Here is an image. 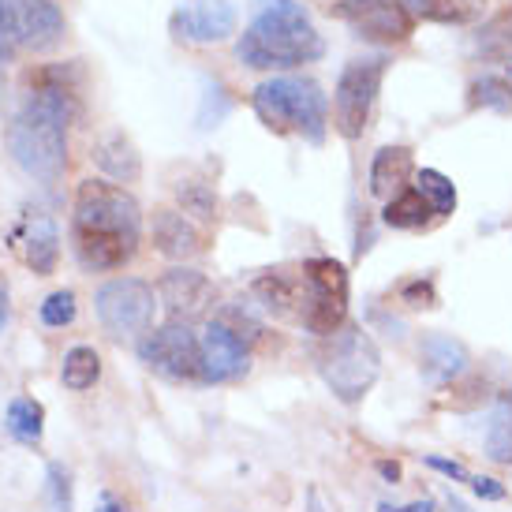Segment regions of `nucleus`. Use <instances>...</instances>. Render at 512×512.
I'll return each mask as SVG.
<instances>
[{"mask_svg": "<svg viewBox=\"0 0 512 512\" xmlns=\"http://www.w3.org/2000/svg\"><path fill=\"white\" fill-rule=\"evenodd\" d=\"M75 116V86L68 83V72L49 68L30 79V90L23 98V109L8 124V150L15 165L42 180L57 184L68 169V124Z\"/></svg>", "mask_w": 512, "mask_h": 512, "instance_id": "1", "label": "nucleus"}, {"mask_svg": "<svg viewBox=\"0 0 512 512\" xmlns=\"http://www.w3.org/2000/svg\"><path fill=\"white\" fill-rule=\"evenodd\" d=\"M143 240V210L124 187L83 180L75 191L72 243L86 270H120L135 258Z\"/></svg>", "mask_w": 512, "mask_h": 512, "instance_id": "2", "label": "nucleus"}, {"mask_svg": "<svg viewBox=\"0 0 512 512\" xmlns=\"http://www.w3.org/2000/svg\"><path fill=\"white\" fill-rule=\"evenodd\" d=\"M251 27L236 42V57L255 72H288L299 64H314L326 53L322 34L314 30L311 15L296 0H258Z\"/></svg>", "mask_w": 512, "mask_h": 512, "instance_id": "3", "label": "nucleus"}, {"mask_svg": "<svg viewBox=\"0 0 512 512\" xmlns=\"http://www.w3.org/2000/svg\"><path fill=\"white\" fill-rule=\"evenodd\" d=\"M255 116L277 135H303L307 143H326L329 101L322 86L303 75H273L251 94Z\"/></svg>", "mask_w": 512, "mask_h": 512, "instance_id": "4", "label": "nucleus"}, {"mask_svg": "<svg viewBox=\"0 0 512 512\" xmlns=\"http://www.w3.org/2000/svg\"><path fill=\"white\" fill-rule=\"evenodd\" d=\"M318 370L341 404H359L370 393V385L378 382L382 356L367 329L344 322L333 337H326V348L318 352Z\"/></svg>", "mask_w": 512, "mask_h": 512, "instance_id": "5", "label": "nucleus"}, {"mask_svg": "<svg viewBox=\"0 0 512 512\" xmlns=\"http://www.w3.org/2000/svg\"><path fill=\"white\" fill-rule=\"evenodd\" d=\"M299 322L314 337H333L348 322V270L337 258H307L299 270Z\"/></svg>", "mask_w": 512, "mask_h": 512, "instance_id": "6", "label": "nucleus"}, {"mask_svg": "<svg viewBox=\"0 0 512 512\" xmlns=\"http://www.w3.org/2000/svg\"><path fill=\"white\" fill-rule=\"evenodd\" d=\"M385 79V57H359L344 64L337 90H333V128L341 131V139L356 143L370 124L374 101Z\"/></svg>", "mask_w": 512, "mask_h": 512, "instance_id": "7", "label": "nucleus"}, {"mask_svg": "<svg viewBox=\"0 0 512 512\" xmlns=\"http://www.w3.org/2000/svg\"><path fill=\"white\" fill-rule=\"evenodd\" d=\"M94 311L109 337H143L154 329L157 296L139 277H113L94 292Z\"/></svg>", "mask_w": 512, "mask_h": 512, "instance_id": "8", "label": "nucleus"}, {"mask_svg": "<svg viewBox=\"0 0 512 512\" xmlns=\"http://www.w3.org/2000/svg\"><path fill=\"white\" fill-rule=\"evenodd\" d=\"M139 359L172 382H202V348L191 322H169L146 333L139 341Z\"/></svg>", "mask_w": 512, "mask_h": 512, "instance_id": "9", "label": "nucleus"}, {"mask_svg": "<svg viewBox=\"0 0 512 512\" xmlns=\"http://www.w3.org/2000/svg\"><path fill=\"white\" fill-rule=\"evenodd\" d=\"M333 12L356 30V38L374 45H404L415 34V15L404 0H341Z\"/></svg>", "mask_w": 512, "mask_h": 512, "instance_id": "10", "label": "nucleus"}, {"mask_svg": "<svg viewBox=\"0 0 512 512\" xmlns=\"http://www.w3.org/2000/svg\"><path fill=\"white\" fill-rule=\"evenodd\" d=\"M0 12L15 49L53 53L64 42V12L57 0H0Z\"/></svg>", "mask_w": 512, "mask_h": 512, "instance_id": "11", "label": "nucleus"}, {"mask_svg": "<svg viewBox=\"0 0 512 512\" xmlns=\"http://www.w3.org/2000/svg\"><path fill=\"white\" fill-rule=\"evenodd\" d=\"M172 34L195 45L225 42L236 34V8L232 0H187L172 12Z\"/></svg>", "mask_w": 512, "mask_h": 512, "instance_id": "12", "label": "nucleus"}, {"mask_svg": "<svg viewBox=\"0 0 512 512\" xmlns=\"http://www.w3.org/2000/svg\"><path fill=\"white\" fill-rule=\"evenodd\" d=\"M199 348H202V382H232L247 374L251 367V356H247V341H240L228 326H221L217 318L206 322V329L199 333Z\"/></svg>", "mask_w": 512, "mask_h": 512, "instance_id": "13", "label": "nucleus"}, {"mask_svg": "<svg viewBox=\"0 0 512 512\" xmlns=\"http://www.w3.org/2000/svg\"><path fill=\"white\" fill-rule=\"evenodd\" d=\"M157 299L165 303L172 322H195L214 303V285L206 273L191 270V266H172L157 281Z\"/></svg>", "mask_w": 512, "mask_h": 512, "instance_id": "14", "label": "nucleus"}, {"mask_svg": "<svg viewBox=\"0 0 512 512\" xmlns=\"http://www.w3.org/2000/svg\"><path fill=\"white\" fill-rule=\"evenodd\" d=\"M154 247L165 258H195L202 251V232L184 210H157L154 214Z\"/></svg>", "mask_w": 512, "mask_h": 512, "instance_id": "15", "label": "nucleus"}, {"mask_svg": "<svg viewBox=\"0 0 512 512\" xmlns=\"http://www.w3.org/2000/svg\"><path fill=\"white\" fill-rule=\"evenodd\" d=\"M419 359H423V374L427 382L445 385L460 378L468 370V348L449 337V333H427L423 344H419Z\"/></svg>", "mask_w": 512, "mask_h": 512, "instance_id": "16", "label": "nucleus"}, {"mask_svg": "<svg viewBox=\"0 0 512 512\" xmlns=\"http://www.w3.org/2000/svg\"><path fill=\"white\" fill-rule=\"evenodd\" d=\"M94 165L116 184H135L143 176V154L124 131H105L94 143Z\"/></svg>", "mask_w": 512, "mask_h": 512, "instance_id": "17", "label": "nucleus"}, {"mask_svg": "<svg viewBox=\"0 0 512 512\" xmlns=\"http://www.w3.org/2000/svg\"><path fill=\"white\" fill-rule=\"evenodd\" d=\"M412 150L408 146H382L378 154H374V161H370V195L374 199H393V195H400L404 187H408V180H412Z\"/></svg>", "mask_w": 512, "mask_h": 512, "instance_id": "18", "label": "nucleus"}, {"mask_svg": "<svg viewBox=\"0 0 512 512\" xmlns=\"http://www.w3.org/2000/svg\"><path fill=\"white\" fill-rule=\"evenodd\" d=\"M415 19L441 23V27H468L479 23L490 0H404Z\"/></svg>", "mask_w": 512, "mask_h": 512, "instance_id": "19", "label": "nucleus"}, {"mask_svg": "<svg viewBox=\"0 0 512 512\" xmlns=\"http://www.w3.org/2000/svg\"><path fill=\"white\" fill-rule=\"evenodd\" d=\"M23 258H27V266L38 277L57 270V258H60V232L57 225L49 221L45 214L30 217L27 225V240H23Z\"/></svg>", "mask_w": 512, "mask_h": 512, "instance_id": "20", "label": "nucleus"}, {"mask_svg": "<svg viewBox=\"0 0 512 512\" xmlns=\"http://www.w3.org/2000/svg\"><path fill=\"white\" fill-rule=\"evenodd\" d=\"M255 299L277 318H299V296H303V285L292 281L288 273H262L255 285H251Z\"/></svg>", "mask_w": 512, "mask_h": 512, "instance_id": "21", "label": "nucleus"}, {"mask_svg": "<svg viewBox=\"0 0 512 512\" xmlns=\"http://www.w3.org/2000/svg\"><path fill=\"white\" fill-rule=\"evenodd\" d=\"M434 206H430V199L419 191V187H404L400 195H393V199L385 202L382 210V221L389 228H404V232H412V228H427L430 221H434Z\"/></svg>", "mask_w": 512, "mask_h": 512, "instance_id": "22", "label": "nucleus"}, {"mask_svg": "<svg viewBox=\"0 0 512 512\" xmlns=\"http://www.w3.org/2000/svg\"><path fill=\"white\" fill-rule=\"evenodd\" d=\"M101 378V356L90 348V344H75L64 352V363H60V382L72 393H86L94 389V382Z\"/></svg>", "mask_w": 512, "mask_h": 512, "instance_id": "23", "label": "nucleus"}, {"mask_svg": "<svg viewBox=\"0 0 512 512\" xmlns=\"http://www.w3.org/2000/svg\"><path fill=\"white\" fill-rule=\"evenodd\" d=\"M4 423H8V434L23 445H34L42 441L45 434V408L34 397H15L4 412Z\"/></svg>", "mask_w": 512, "mask_h": 512, "instance_id": "24", "label": "nucleus"}, {"mask_svg": "<svg viewBox=\"0 0 512 512\" xmlns=\"http://www.w3.org/2000/svg\"><path fill=\"white\" fill-rule=\"evenodd\" d=\"M486 456L494 464H512V389L501 393L498 408L490 415V427H486Z\"/></svg>", "mask_w": 512, "mask_h": 512, "instance_id": "25", "label": "nucleus"}, {"mask_svg": "<svg viewBox=\"0 0 512 512\" xmlns=\"http://www.w3.org/2000/svg\"><path fill=\"white\" fill-rule=\"evenodd\" d=\"M176 202H180V210L191 221H202V225L217 221V195L214 187L202 184V180H180L176 184Z\"/></svg>", "mask_w": 512, "mask_h": 512, "instance_id": "26", "label": "nucleus"}, {"mask_svg": "<svg viewBox=\"0 0 512 512\" xmlns=\"http://www.w3.org/2000/svg\"><path fill=\"white\" fill-rule=\"evenodd\" d=\"M471 109H494V113H512V83L505 75H479L468 86Z\"/></svg>", "mask_w": 512, "mask_h": 512, "instance_id": "27", "label": "nucleus"}, {"mask_svg": "<svg viewBox=\"0 0 512 512\" xmlns=\"http://www.w3.org/2000/svg\"><path fill=\"white\" fill-rule=\"evenodd\" d=\"M475 49L490 60H512V8L509 12L494 15L483 30H479V38H475Z\"/></svg>", "mask_w": 512, "mask_h": 512, "instance_id": "28", "label": "nucleus"}, {"mask_svg": "<svg viewBox=\"0 0 512 512\" xmlns=\"http://www.w3.org/2000/svg\"><path fill=\"white\" fill-rule=\"evenodd\" d=\"M419 191L430 199V206H434V214L438 217H449L456 210V187H453V180L445 176V172H438V169H423L419 176Z\"/></svg>", "mask_w": 512, "mask_h": 512, "instance_id": "29", "label": "nucleus"}, {"mask_svg": "<svg viewBox=\"0 0 512 512\" xmlns=\"http://www.w3.org/2000/svg\"><path fill=\"white\" fill-rule=\"evenodd\" d=\"M45 509L49 512H75L72 471L64 468V464H49V475H45Z\"/></svg>", "mask_w": 512, "mask_h": 512, "instance_id": "30", "label": "nucleus"}, {"mask_svg": "<svg viewBox=\"0 0 512 512\" xmlns=\"http://www.w3.org/2000/svg\"><path fill=\"white\" fill-rule=\"evenodd\" d=\"M75 311H79V303H75V292L72 288H57V292H49V296L42 299V307H38V314H42V322L49 329H64L75 322Z\"/></svg>", "mask_w": 512, "mask_h": 512, "instance_id": "31", "label": "nucleus"}, {"mask_svg": "<svg viewBox=\"0 0 512 512\" xmlns=\"http://www.w3.org/2000/svg\"><path fill=\"white\" fill-rule=\"evenodd\" d=\"M400 299H404V303H408V307H434V303H438V296H434V281H423V277H419V281H408V285L400 288Z\"/></svg>", "mask_w": 512, "mask_h": 512, "instance_id": "32", "label": "nucleus"}, {"mask_svg": "<svg viewBox=\"0 0 512 512\" xmlns=\"http://www.w3.org/2000/svg\"><path fill=\"white\" fill-rule=\"evenodd\" d=\"M471 490H475L483 501H501V498H505V486H501L498 479H490V475H471Z\"/></svg>", "mask_w": 512, "mask_h": 512, "instance_id": "33", "label": "nucleus"}, {"mask_svg": "<svg viewBox=\"0 0 512 512\" xmlns=\"http://www.w3.org/2000/svg\"><path fill=\"white\" fill-rule=\"evenodd\" d=\"M427 464L434 471H441V475H449V479H456V483H471V475L464 464H456V460H445V456H427Z\"/></svg>", "mask_w": 512, "mask_h": 512, "instance_id": "34", "label": "nucleus"}, {"mask_svg": "<svg viewBox=\"0 0 512 512\" xmlns=\"http://www.w3.org/2000/svg\"><path fill=\"white\" fill-rule=\"evenodd\" d=\"M378 512H438V505H434V498H419V501H408V505H389V501H382Z\"/></svg>", "mask_w": 512, "mask_h": 512, "instance_id": "35", "label": "nucleus"}, {"mask_svg": "<svg viewBox=\"0 0 512 512\" xmlns=\"http://www.w3.org/2000/svg\"><path fill=\"white\" fill-rule=\"evenodd\" d=\"M94 512H128V501L116 498L113 490H101V494H98V505H94Z\"/></svg>", "mask_w": 512, "mask_h": 512, "instance_id": "36", "label": "nucleus"}, {"mask_svg": "<svg viewBox=\"0 0 512 512\" xmlns=\"http://www.w3.org/2000/svg\"><path fill=\"white\" fill-rule=\"evenodd\" d=\"M15 53V42L12 34H8V27H4V12H0V60H8Z\"/></svg>", "mask_w": 512, "mask_h": 512, "instance_id": "37", "label": "nucleus"}, {"mask_svg": "<svg viewBox=\"0 0 512 512\" xmlns=\"http://www.w3.org/2000/svg\"><path fill=\"white\" fill-rule=\"evenodd\" d=\"M378 471H382L389 483H397L400 479V464H393V460H378Z\"/></svg>", "mask_w": 512, "mask_h": 512, "instance_id": "38", "label": "nucleus"}, {"mask_svg": "<svg viewBox=\"0 0 512 512\" xmlns=\"http://www.w3.org/2000/svg\"><path fill=\"white\" fill-rule=\"evenodd\" d=\"M8 326V288H4V281H0V329Z\"/></svg>", "mask_w": 512, "mask_h": 512, "instance_id": "39", "label": "nucleus"}, {"mask_svg": "<svg viewBox=\"0 0 512 512\" xmlns=\"http://www.w3.org/2000/svg\"><path fill=\"white\" fill-rule=\"evenodd\" d=\"M449 509H453V512H468V509H464V505H460V501H456V498H449Z\"/></svg>", "mask_w": 512, "mask_h": 512, "instance_id": "40", "label": "nucleus"}, {"mask_svg": "<svg viewBox=\"0 0 512 512\" xmlns=\"http://www.w3.org/2000/svg\"><path fill=\"white\" fill-rule=\"evenodd\" d=\"M0 94H4V68H0Z\"/></svg>", "mask_w": 512, "mask_h": 512, "instance_id": "41", "label": "nucleus"}, {"mask_svg": "<svg viewBox=\"0 0 512 512\" xmlns=\"http://www.w3.org/2000/svg\"><path fill=\"white\" fill-rule=\"evenodd\" d=\"M509 83H512V64H509Z\"/></svg>", "mask_w": 512, "mask_h": 512, "instance_id": "42", "label": "nucleus"}]
</instances>
